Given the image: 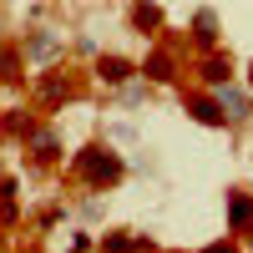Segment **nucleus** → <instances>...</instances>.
Segmentation results:
<instances>
[{
    "label": "nucleus",
    "mask_w": 253,
    "mask_h": 253,
    "mask_svg": "<svg viewBox=\"0 0 253 253\" xmlns=\"http://www.w3.org/2000/svg\"><path fill=\"white\" fill-rule=\"evenodd\" d=\"M71 172L86 187H112V182H122V157L112 152V147H81L76 162H71Z\"/></svg>",
    "instance_id": "1"
},
{
    "label": "nucleus",
    "mask_w": 253,
    "mask_h": 253,
    "mask_svg": "<svg viewBox=\"0 0 253 253\" xmlns=\"http://www.w3.org/2000/svg\"><path fill=\"white\" fill-rule=\"evenodd\" d=\"M182 107H187V117H193V122H203V126H228L223 101L203 96V91H187V96H182Z\"/></svg>",
    "instance_id": "2"
},
{
    "label": "nucleus",
    "mask_w": 253,
    "mask_h": 253,
    "mask_svg": "<svg viewBox=\"0 0 253 253\" xmlns=\"http://www.w3.org/2000/svg\"><path fill=\"white\" fill-rule=\"evenodd\" d=\"M66 96H71V76L66 71H46L36 81V101H41V107H61Z\"/></svg>",
    "instance_id": "3"
},
{
    "label": "nucleus",
    "mask_w": 253,
    "mask_h": 253,
    "mask_svg": "<svg viewBox=\"0 0 253 253\" xmlns=\"http://www.w3.org/2000/svg\"><path fill=\"white\" fill-rule=\"evenodd\" d=\"M142 76H147V81H157V86L177 81V61H172V51H147V61H142Z\"/></svg>",
    "instance_id": "4"
},
{
    "label": "nucleus",
    "mask_w": 253,
    "mask_h": 253,
    "mask_svg": "<svg viewBox=\"0 0 253 253\" xmlns=\"http://www.w3.org/2000/svg\"><path fill=\"white\" fill-rule=\"evenodd\" d=\"M228 223H233V233H253V198L248 193H228Z\"/></svg>",
    "instance_id": "5"
},
{
    "label": "nucleus",
    "mask_w": 253,
    "mask_h": 253,
    "mask_svg": "<svg viewBox=\"0 0 253 253\" xmlns=\"http://www.w3.org/2000/svg\"><path fill=\"white\" fill-rule=\"evenodd\" d=\"M132 71H137V66H132V61H122V56H96V81H107V86H122Z\"/></svg>",
    "instance_id": "6"
},
{
    "label": "nucleus",
    "mask_w": 253,
    "mask_h": 253,
    "mask_svg": "<svg viewBox=\"0 0 253 253\" xmlns=\"http://www.w3.org/2000/svg\"><path fill=\"white\" fill-rule=\"evenodd\" d=\"M132 31H162V5H152V0H132Z\"/></svg>",
    "instance_id": "7"
},
{
    "label": "nucleus",
    "mask_w": 253,
    "mask_h": 253,
    "mask_svg": "<svg viewBox=\"0 0 253 253\" xmlns=\"http://www.w3.org/2000/svg\"><path fill=\"white\" fill-rule=\"evenodd\" d=\"M193 41H198L203 51L218 46V15H213V10H198V15H193Z\"/></svg>",
    "instance_id": "8"
},
{
    "label": "nucleus",
    "mask_w": 253,
    "mask_h": 253,
    "mask_svg": "<svg viewBox=\"0 0 253 253\" xmlns=\"http://www.w3.org/2000/svg\"><path fill=\"white\" fill-rule=\"evenodd\" d=\"M26 142H31L36 162H56V152H61V142H56V132H51V126H36V132H31Z\"/></svg>",
    "instance_id": "9"
},
{
    "label": "nucleus",
    "mask_w": 253,
    "mask_h": 253,
    "mask_svg": "<svg viewBox=\"0 0 253 253\" xmlns=\"http://www.w3.org/2000/svg\"><path fill=\"white\" fill-rule=\"evenodd\" d=\"M101 253H152V238H126V233H107Z\"/></svg>",
    "instance_id": "10"
},
{
    "label": "nucleus",
    "mask_w": 253,
    "mask_h": 253,
    "mask_svg": "<svg viewBox=\"0 0 253 253\" xmlns=\"http://www.w3.org/2000/svg\"><path fill=\"white\" fill-rule=\"evenodd\" d=\"M198 76L208 81V86H228V81H233V66H228L223 56H208L203 66H198Z\"/></svg>",
    "instance_id": "11"
},
{
    "label": "nucleus",
    "mask_w": 253,
    "mask_h": 253,
    "mask_svg": "<svg viewBox=\"0 0 253 253\" xmlns=\"http://www.w3.org/2000/svg\"><path fill=\"white\" fill-rule=\"evenodd\" d=\"M20 66H26V51L0 46V81H20Z\"/></svg>",
    "instance_id": "12"
},
{
    "label": "nucleus",
    "mask_w": 253,
    "mask_h": 253,
    "mask_svg": "<svg viewBox=\"0 0 253 253\" xmlns=\"http://www.w3.org/2000/svg\"><path fill=\"white\" fill-rule=\"evenodd\" d=\"M26 51L41 56V61H51V56H56V36H51V31H36V36L26 41Z\"/></svg>",
    "instance_id": "13"
},
{
    "label": "nucleus",
    "mask_w": 253,
    "mask_h": 253,
    "mask_svg": "<svg viewBox=\"0 0 253 253\" xmlns=\"http://www.w3.org/2000/svg\"><path fill=\"white\" fill-rule=\"evenodd\" d=\"M0 223H15V182H0Z\"/></svg>",
    "instance_id": "14"
},
{
    "label": "nucleus",
    "mask_w": 253,
    "mask_h": 253,
    "mask_svg": "<svg viewBox=\"0 0 253 253\" xmlns=\"http://www.w3.org/2000/svg\"><path fill=\"white\" fill-rule=\"evenodd\" d=\"M218 91H223L218 101H223V112H228V117H243V112H248V101H243V91H233V86H218Z\"/></svg>",
    "instance_id": "15"
},
{
    "label": "nucleus",
    "mask_w": 253,
    "mask_h": 253,
    "mask_svg": "<svg viewBox=\"0 0 253 253\" xmlns=\"http://www.w3.org/2000/svg\"><path fill=\"white\" fill-rule=\"evenodd\" d=\"M5 126H10L15 137H31V132H36V122H31V112H10V117H5Z\"/></svg>",
    "instance_id": "16"
},
{
    "label": "nucleus",
    "mask_w": 253,
    "mask_h": 253,
    "mask_svg": "<svg viewBox=\"0 0 253 253\" xmlns=\"http://www.w3.org/2000/svg\"><path fill=\"white\" fill-rule=\"evenodd\" d=\"M198 253H238V248L228 243V238H218V243H208V248H198Z\"/></svg>",
    "instance_id": "17"
},
{
    "label": "nucleus",
    "mask_w": 253,
    "mask_h": 253,
    "mask_svg": "<svg viewBox=\"0 0 253 253\" xmlns=\"http://www.w3.org/2000/svg\"><path fill=\"white\" fill-rule=\"evenodd\" d=\"M248 86H253V61H248Z\"/></svg>",
    "instance_id": "18"
}]
</instances>
